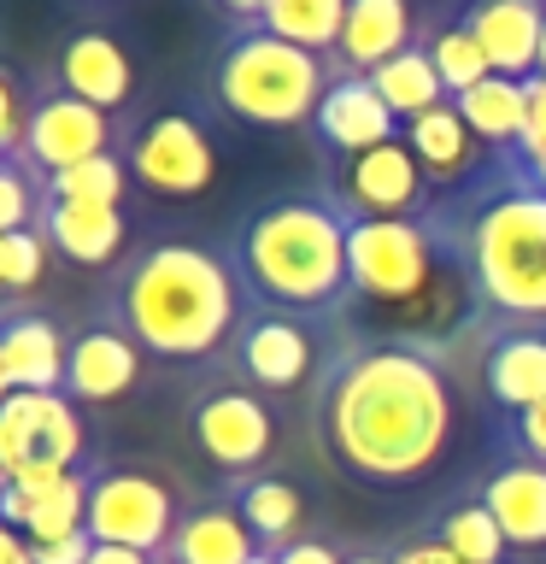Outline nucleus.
I'll return each mask as SVG.
<instances>
[{
  "label": "nucleus",
  "mask_w": 546,
  "mask_h": 564,
  "mask_svg": "<svg viewBox=\"0 0 546 564\" xmlns=\"http://www.w3.org/2000/svg\"><path fill=\"white\" fill-rule=\"evenodd\" d=\"M341 77L335 59L282 42L264 24H236L211 59V100L247 130H299Z\"/></svg>",
  "instance_id": "5"
},
{
  "label": "nucleus",
  "mask_w": 546,
  "mask_h": 564,
  "mask_svg": "<svg viewBox=\"0 0 546 564\" xmlns=\"http://www.w3.org/2000/svg\"><path fill=\"white\" fill-rule=\"evenodd\" d=\"M12 400V377H7V365H0V405Z\"/></svg>",
  "instance_id": "44"
},
{
  "label": "nucleus",
  "mask_w": 546,
  "mask_h": 564,
  "mask_svg": "<svg viewBox=\"0 0 546 564\" xmlns=\"http://www.w3.org/2000/svg\"><path fill=\"white\" fill-rule=\"evenodd\" d=\"M458 118L482 135V148H500V153H517V141L528 130V83H511V77H488L476 83L470 95H458Z\"/></svg>",
  "instance_id": "27"
},
{
  "label": "nucleus",
  "mask_w": 546,
  "mask_h": 564,
  "mask_svg": "<svg viewBox=\"0 0 546 564\" xmlns=\"http://www.w3.org/2000/svg\"><path fill=\"white\" fill-rule=\"evenodd\" d=\"M148 564H176V558H171V553H153V558H148Z\"/></svg>",
  "instance_id": "47"
},
{
  "label": "nucleus",
  "mask_w": 546,
  "mask_h": 564,
  "mask_svg": "<svg viewBox=\"0 0 546 564\" xmlns=\"http://www.w3.org/2000/svg\"><path fill=\"white\" fill-rule=\"evenodd\" d=\"M165 553L176 564H253L259 558V541L247 518L236 511V500H206V506H188L183 523H176V535Z\"/></svg>",
  "instance_id": "25"
},
{
  "label": "nucleus",
  "mask_w": 546,
  "mask_h": 564,
  "mask_svg": "<svg viewBox=\"0 0 546 564\" xmlns=\"http://www.w3.org/2000/svg\"><path fill=\"white\" fill-rule=\"evenodd\" d=\"M53 247L42 229H12L0 236V306H18L24 294H35V282L47 276Z\"/></svg>",
  "instance_id": "33"
},
{
  "label": "nucleus",
  "mask_w": 546,
  "mask_h": 564,
  "mask_svg": "<svg viewBox=\"0 0 546 564\" xmlns=\"http://www.w3.org/2000/svg\"><path fill=\"white\" fill-rule=\"evenodd\" d=\"M370 83H376V95L387 100V112H394L400 123H412V118H423V112H435V106L452 100L423 42L405 47V53H394L387 65H376V70H370Z\"/></svg>",
  "instance_id": "28"
},
{
  "label": "nucleus",
  "mask_w": 546,
  "mask_h": 564,
  "mask_svg": "<svg viewBox=\"0 0 546 564\" xmlns=\"http://www.w3.org/2000/svg\"><path fill=\"white\" fill-rule=\"evenodd\" d=\"M229 500L253 529L259 553H282V546L306 535V494H299L294 476H276V470L241 476V482H229Z\"/></svg>",
  "instance_id": "26"
},
{
  "label": "nucleus",
  "mask_w": 546,
  "mask_h": 564,
  "mask_svg": "<svg viewBox=\"0 0 546 564\" xmlns=\"http://www.w3.org/2000/svg\"><path fill=\"white\" fill-rule=\"evenodd\" d=\"M476 500L493 511L511 553H546V465L540 458H523V453L500 458L482 476Z\"/></svg>",
  "instance_id": "20"
},
{
  "label": "nucleus",
  "mask_w": 546,
  "mask_h": 564,
  "mask_svg": "<svg viewBox=\"0 0 546 564\" xmlns=\"http://www.w3.org/2000/svg\"><path fill=\"white\" fill-rule=\"evenodd\" d=\"M324 194L347 218H429L435 212V183L423 176L405 135L352 159H329Z\"/></svg>",
  "instance_id": "10"
},
{
  "label": "nucleus",
  "mask_w": 546,
  "mask_h": 564,
  "mask_svg": "<svg viewBox=\"0 0 546 564\" xmlns=\"http://www.w3.org/2000/svg\"><path fill=\"white\" fill-rule=\"evenodd\" d=\"M417 12L412 0H347V24L341 42H335V70H352V77H370L376 65H387L394 53L417 47Z\"/></svg>",
  "instance_id": "22"
},
{
  "label": "nucleus",
  "mask_w": 546,
  "mask_h": 564,
  "mask_svg": "<svg viewBox=\"0 0 546 564\" xmlns=\"http://www.w3.org/2000/svg\"><path fill=\"white\" fill-rule=\"evenodd\" d=\"M183 506L176 488L148 465H100L88 476V535L112 541V546H135V553H165Z\"/></svg>",
  "instance_id": "9"
},
{
  "label": "nucleus",
  "mask_w": 546,
  "mask_h": 564,
  "mask_svg": "<svg viewBox=\"0 0 546 564\" xmlns=\"http://www.w3.org/2000/svg\"><path fill=\"white\" fill-rule=\"evenodd\" d=\"M347 564H394V558L376 553V546H359V553H347Z\"/></svg>",
  "instance_id": "43"
},
{
  "label": "nucleus",
  "mask_w": 546,
  "mask_h": 564,
  "mask_svg": "<svg viewBox=\"0 0 546 564\" xmlns=\"http://www.w3.org/2000/svg\"><path fill=\"white\" fill-rule=\"evenodd\" d=\"M523 165H528V171H535L540 183H546V153H540V159H523Z\"/></svg>",
  "instance_id": "45"
},
{
  "label": "nucleus",
  "mask_w": 546,
  "mask_h": 564,
  "mask_svg": "<svg viewBox=\"0 0 546 564\" xmlns=\"http://www.w3.org/2000/svg\"><path fill=\"white\" fill-rule=\"evenodd\" d=\"M259 24L282 35V42L335 59V42H341V24H347V0H271Z\"/></svg>",
  "instance_id": "29"
},
{
  "label": "nucleus",
  "mask_w": 546,
  "mask_h": 564,
  "mask_svg": "<svg viewBox=\"0 0 546 564\" xmlns=\"http://www.w3.org/2000/svg\"><path fill=\"white\" fill-rule=\"evenodd\" d=\"M30 553H35V564H88V553H95V535H88V529H77V535H65V541H35Z\"/></svg>",
  "instance_id": "37"
},
{
  "label": "nucleus",
  "mask_w": 546,
  "mask_h": 564,
  "mask_svg": "<svg viewBox=\"0 0 546 564\" xmlns=\"http://www.w3.org/2000/svg\"><path fill=\"white\" fill-rule=\"evenodd\" d=\"M106 317L148 359L200 365L236 341L247 317V289L229 264V247H206L194 236H159L141 241L118 264Z\"/></svg>",
  "instance_id": "3"
},
{
  "label": "nucleus",
  "mask_w": 546,
  "mask_h": 564,
  "mask_svg": "<svg viewBox=\"0 0 546 564\" xmlns=\"http://www.w3.org/2000/svg\"><path fill=\"white\" fill-rule=\"evenodd\" d=\"M429 224L488 317L546 324V183L517 153L440 200Z\"/></svg>",
  "instance_id": "2"
},
{
  "label": "nucleus",
  "mask_w": 546,
  "mask_h": 564,
  "mask_svg": "<svg viewBox=\"0 0 546 564\" xmlns=\"http://www.w3.org/2000/svg\"><path fill=\"white\" fill-rule=\"evenodd\" d=\"M435 541L447 546L452 558H465V564H505L511 558L500 523H493V511L482 500H458V506L440 511V518H435Z\"/></svg>",
  "instance_id": "30"
},
{
  "label": "nucleus",
  "mask_w": 546,
  "mask_h": 564,
  "mask_svg": "<svg viewBox=\"0 0 546 564\" xmlns=\"http://www.w3.org/2000/svg\"><path fill=\"white\" fill-rule=\"evenodd\" d=\"M229 359H236V377L247 388H259V394H294L317 370V347H312L306 317L247 306L236 341H229Z\"/></svg>",
  "instance_id": "13"
},
{
  "label": "nucleus",
  "mask_w": 546,
  "mask_h": 564,
  "mask_svg": "<svg viewBox=\"0 0 546 564\" xmlns=\"http://www.w3.org/2000/svg\"><path fill=\"white\" fill-rule=\"evenodd\" d=\"M394 564H465V558H452L447 546H440L435 535H423V541H405V546H394V553H387Z\"/></svg>",
  "instance_id": "39"
},
{
  "label": "nucleus",
  "mask_w": 546,
  "mask_h": 564,
  "mask_svg": "<svg viewBox=\"0 0 546 564\" xmlns=\"http://www.w3.org/2000/svg\"><path fill=\"white\" fill-rule=\"evenodd\" d=\"M505 435H511V453L540 458V465H546V400H540V405H528L523 417H511V423H505Z\"/></svg>",
  "instance_id": "36"
},
{
  "label": "nucleus",
  "mask_w": 546,
  "mask_h": 564,
  "mask_svg": "<svg viewBox=\"0 0 546 564\" xmlns=\"http://www.w3.org/2000/svg\"><path fill=\"white\" fill-rule=\"evenodd\" d=\"M540 7H546V0H540Z\"/></svg>",
  "instance_id": "50"
},
{
  "label": "nucleus",
  "mask_w": 546,
  "mask_h": 564,
  "mask_svg": "<svg viewBox=\"0 0 546 564\" xmlns=\"http://www.w3.org/2000/svg\"><path fill=\"white\" fill-rule=\"evenodd\" d=\"M312 135H317V148H324L329 159H352V153L382 148V141H400L405 123L387 112V100L376 95V83H370V77L341 70V77L329 83V95L317 100Z\"/></svg>",
  "instance_id": "16"
},
{
  "label": "nucleus",
  "mask_w": 546,
  "mask_h": 564,
  "mask_svg": "<svg viewBox=\"0 0 546 564\" xmlns=\"http://www.w3.org/2000/svg\"><path fill=\"white\" fill-rule=\"evenodd\" d=\"M42 200H47L42 176H35L24 159H0V236L42 224Z\"/></svg>",
  "instance_id": "34"
},
{
  "label": "nucleus",
  "mask_w": 546,
  "mask_h": 564,
  "mask_svg": "<svg viewBox=\"0 0 546 564\" xmlns=\"http://www.w3.org/2000/svg\"><path fill=\"white\" fill-rule=\"evenodd\" d=\"M65 352L70 329H59L53 312L35 306H0V365L12 377V394H65Z\"/></svg>",
  "instance_id": "17"
},
{
  "label": "nucleus",
  "mask_w": 546,
  "mask_h": 564,
  "mask_svg": "<svg viewBox=\"0 0 546 564\" xmlns=\"http://www.w3.org/2000/svg\"><path fill=\"white\" fill-rule=\"evenodd\" d=\"M47 83L65 88V95H77V100H88V106H100V112L123 118V106L135 100V59H130V47H123L112 30L77 24V30L59 35V47H53Z\"/></svg>",
  "instance_id": "14"
},
{
  "label": "nucleus",
  "mask_w": 546,
  "mask_h": 564,
  "mask_svg": "<svg viewBox=\"0 0 546 564\" xmlns=\"http://www.w3.org/2000/svg\"><path fill=\"white\" fill-rule=\"evenodd\" d=\"M188 441L223 482L259 476L276 453V412L259 388L247 382H211L188 405Z\"/></svg>",
  "instance_id": "8"
},
{
  "label": "nucleus",
  "mask_w": 546,
  "mask_h": 564,
  "mask_svg": "<svg viewBox=\"0 0 546 564\" xmlns=\"http://www.w3.org/2000/svg\"><path fill=\"white\" fill-rule=\"evenodd\" d=\"M253 564H276V553H259V558H253Z\"/></svg>",
  "instance_id": "49"
},
{
  "label": "nucleus",
  "mask_w": 546,
  "mask_h": 564,
  "mask_svg": "<svg viewBox=\"0 0 546 564\" xmlns=\"http://www.w3.org/2000/svg\"><path fill=\"white\" fill-rule=\"evenodd\" d=\"M218 7L236 18V24H259L264 18V7H271V0H218Z\"/></svg>",
  "instance_id": "42"
},
{
  "label": "nucleus",
  "mask_w": 546,
  "mask_h": 564,
  "mask_svg": "<svg viewBox=\"0 0 546 564\" xmlns=\"http://www.w3.org/2000/svg\"><path fill=\"white\" fill-rule=\"evenodd\" d=\"M47 247L59 253L65 264H83V271H100L112 264L123 247H130V218L123 206H95V200H42V224Z\"/></svg>",
  "instance_id": "21"
},
{
  "label": "nucleus",
  "mask_w": 546,
  "mask_h": 564,
  "mask_svg": "<svg viewBox=\"0 0 546 564\" xmlns=\"http://www.w3.org/2000/svg\"><path fill=\"white\" fill-rule=\"evenodd\" d=\"M423 47H429V59H435V70H440V83H447V95L458 100V95H470L476 83H488L493 77V65H488V53H482V42L458 24V18H447V24H429L423 30Z\"/></svg>",
  "instance_id": "31"
},
{
  "label": "nucleus",
  "mask_w": 546,
  "mask_h": 564,
  "mask_svg": "<svg viewBox=\"0 0 546 564\" xmlns=\"http://www.w3.org/2000/svg\"><path fill=\"white\" fill-rule=\"evenodd\" d=\"M88 453V423L70 394H12L0 405V465L7 476L30 465L77 470Z\"/></svg>",
  "instance_id": "12"
},
{
  "label": "nucleus",
  "mask_w": 546,
  "mask_h": 564,
  "mask_svg": "<svg viewBox=\"0 0 546 564\" xmlns=\"http://www.w3.org/2000/svg\"><path fill=\"white\" fill-rule=\"evenodd\" d=\"M482 388L505 417L546 400V324H493L482 341Z\"/></svg>",
  "instance_id": "18"
},
{
  "label": "nucleus",
  "mask_w": 546,
  "mask_h": 564,
  "mask_svg": "<svg viewBox=\"0 0 546 564\" xmlns=\"http://www.w3.org/2000/svg\"><path fill=\"white\" fill-rule=\"evenodd\" d=\"M229 264L253 306L317 317L347 306V212L317 194H276L229 236Z\"/></svg>",
  "instance_id": "4"
},
{
  "label": "nucleus",
  "mask_w": 546,
  "mask_h": 564,
  "mask_svg": "<svg viewBox=\"0 0 546 564\" xmlns=\"http://www.w3.org/2000/svg\"><path fill=\"white\" fill-rule=\"evenodd\" d=\"M123 165H130V183L153 200H200L218 176V141L200 112L159 106L123 130Z\"/></svg>",
  "instance_id": "7"
},
{
  "label": "nucleus",
  "mask_w": 546,
  "mask_h": 564,
  "mask_svg": "<svg viewBox=\"0 0 546 564\" xmlns=\"http://www.w3.org/2000/svg\"><path fill=\"white\" fill-rule=\"evenodd\" d=\"M447 259L429 218H347V289L376 306H412Z\"/></svg>",
  "instance_id": "6"
},
{
  "label": "nucleus",
  "mask_w": 546,
  "mask_h": 564,
  "mask_svg": "<svg viewBox=\"0 0 546 564\" xmlns=\"http://www.w3.org/2000/svg\"><path fill=\"white\" fill-rule=\"evenodd\" d=\"M7 482H12V476H7V465H0V494H7Z\"/></svg>",
  "instance_id": "48"
},
{
  "label": "nucleus",
  "mask_w": 546,
  "mask_h": 564,
  "mask_svg": "<svg viewBox=\"0 0 546 564\" xmlns=\"http://www.w3.org/2000/svg\"><path fill=\"white\" fill-rule=\"evenodd\" d=\"M148 352L123 335L112 317H88L83 329H70V352H65V394L77 405H112L123 394H135Z\"/></svg>",
  "instance_id": "15"
},
{
  "label": "nucleus",
  "mask_w": 546,
  "mask_h": 564,
  "mask_svg": "<svg viewBox=\"0 0 546 564\" xmlns=\"http://www.w3.org/2000/svg\"><path fill=\"white\" fill-rule=\"evenodd\" d=\"M458 394L429 341H359L324 370L317 435L364 488H412L452 447Z\"/></svg>",
  "instance_id": "1"
},
{
  "label": "nucleus",
  "mask_w": 546,
  "mask_h": 564,
  "mask_svg": "<svg viewBox=\"0 0 546 564\" xmlns=\"http://www.w3.org/2000/svg\"><path fill=\"white\" fill-rule=\"evenodd\" d=\"M458 24L482 42L493 77H511V83L535 77L540 35H546V7L540 0H465Z\"/></svg>",
  "instance_id": "19"
},
{
  "label": "nucleus",
  "mask_w": 546,
  "mask_h": 564,
  "mask_svg": "<svg viewBox=\"0 0 546 564\" xmlns=\"http://www.w3.org/2000/svg\"><path fill=\"white\" fill-rule=\"evenodd\" d=\"M0 564H35V553H30V541L18 535L12 523H0Z\"/></svg>",
  "instance_id": "40"
},
{
  "label": "nucleus",
  "mask_w": 546,
  "mask_h": 564,
  "mask_svg": "<svg viewBox=\"0 0 546 564\" xmlns=\"http://www.w3.org/2000/svg\"><path fill=\"white\" fill-rule=\"evenodd\" d=\"M88 564H148V553H135V546H112V541H95Z\"/></svg>",
  "instance_id": "41"
},
{
  "label": "nucleus",
  "mask_w": 546,
  "mask_h": 564,
  "mask_svg": "<svg viewBox=\"0 0 546 564\" xmlns=\"http://www.w3.org/2000/svg\"><path fill=\"white\" fill-rule=\"evenodd\" d=\"M535 77H546V35H540V65H535Z\"/></svg>",
  "instance_id": "46"
},
{
  "label": "nucleus",
  "mask_w": 546,
  "mask_h": 564,
  "mask_svg": "<svg viewBox=\"0 0 546 564\" xmlns=\"http://www.w3.org/2000/svg\"><path fill=\"white\" fill-rule=\"evenodd\" d=\"M88 476L95 470H70L65 482L35 488V494L7 482V494H0V523H12L30 546L77 535V529H88Z\"/></svg>",
  "instance_id": "24"
},
{
  "label": "nucleus",
  "mask_w": 546,
  "mask_h": 564,
  "mask_svg": "<svg viewBox=\"0 0 546 564\" xmlns=\"http://www.w3.org/2000/svg\"><path fill=\"white\" fill-rule=\"evenodd\" d=\"M276 564H347V553H335L329 541H317V535H299L294 546H282Z\"/></svg>",
  "instance_id": "38"
},
{
  "label": "nucleus",
  "mask_w": 546,
  "mask_h": 564,
  "mask_svg": "<svg viewBox=\"0 0 546 564\" xmlns=\"http://www.w3.org/2000/svg\"><path fill=\"white\" fill-rule=\"evenodd\" d=\"M123 130H130L123 118H112V112H100V106H88L77 95H65V88L42 83V88H35L24 153H18V159H24V165L47 183V176L83 165V159H100V153L123 148Z\"/></svg>",
  "instance_id": "11"
},
{
  "label": "nucleus",
  "mask_w": 546,
  "mask_h": 564,
  "mask_svg": "<svg viewBox=\"0 0 546 564\" xmlns=\"http://www.w3.org/2000/svg\"><path fill=\"white\" fill-rule=\"evenodd\" d=\"M405 148L417 153V165H423V176H429L435 188H452V194L488 171L482 135H476L470 123L458 118V106H452V100L405 123Z\"/></svg>",
  "instance_id": "23"
},
{
  "label": "nucleus",
  "mask_w": 546,
  "mask_h": 564,
  "mask_svg": "<svg viewBox=\"0 0 546 564\" xmlns=\"http://www.w3.org/2000/svg\"><path fill=\"white\" fill-rule=\"evenodd\" d=\"M53 200H95V206H123V194H130V165H123V148L100 153V159H83V165H70L59 176H47L42 183Z\"/></svg>",
  "instance_id": "32"
},
{
  "label": "nucleus",
  "mask_w": 546,
  "mask_h": 564,
  "mask_svg": "<svg viewBox=\"0 0 546 564\" xmlns=\"http://www.w3.org/2000/svg\"><path fill=\"white\" fill-rule=\"evenodd\" d=\"M30 83L18 77V70L0 59V159H18L24 153V130H30Z\"/></svg>",
  "instance_id": "35"
}]
</instances>
